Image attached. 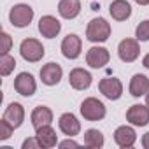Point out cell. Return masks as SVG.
<instances>
[{
    "label": "cell",
    "mask_w": 149,
    "mask_h": 149,
    "mask_svg": "<svg viewBox=\"0 0 149 149\" xmlns=\"http://www.w3.org/2000/svg\"><path fill=\"white\" fill-rule=\"evenodd\" d=\"M111 37V25L104 18H93L86 26V39L90 42H105Z\"/></svg>",
    "instance_id": "obj_1"
},
{
    "label": "cell",
    "mask_w": 149,
    "mask_h": 149,
    "mask_svg": "<svg viewBox=\"0 0 149 149\" xmlns=\"http://www.w3.org/2000/svg\"><path fill=\"white\" fill-rule=\"evenodd\" d=\"M19 54L25 61L28 63H37L44 58L46 54V49L42 46L40 40L37 39H25L21 44H19Z\"/></svg>",
    "instance_id": "obj_2"
},
{
    "label": "cell",
    "mask_w": 149,
    "mask_h": 149,
    "mask_svg": "<svg viewBox=\"0 0 149 149\" xmlns=\"http://www.w3.org/2000/svg\"><path fill=\"white\" fill-rule=\"evenodd\" d=\"M79 111H81V116H83L86 121H100V119H104L105 114H107V109H105L104 102H100V100L95 98V97L84 98Z\"/></svg>",
    "instance_id": "obj_3"
},
{
    "label": "cell",
    "mask_w": 149,
    "mask_h": 149,
    "mask_svg": "<svg viewBox=\"0 0 149 149\" xmlns=\"http://www.w3.org/2000/svg\"><path fill=\"white\" fill-rule=\"evenodd\" d=\"M33 19V9L28 4H16L9 13V21L16 28H26Z\"/></svg>",
    "instance_id": "obj_4"
},
{
    "label": "cell",
    "mask_w": 149,
    "mask_h": 149,
    "mask_svg": "<svg viewBox=\"0 0 149 149\" xmlns=\"http://www.w3.org/2000/svg\"><path fill=\"white\" fill-rule=\"evenodd\" d=\"M60 47H61V54L67 60H77L83 51V40L76 33H68L67 37H63Z\"/></svg>",
    "instance_id": "obj_5"
},
{
    "label": "cell",
    "mask_w": 149,
    "mask_h": 149,
    "mask_svg": "<svg viewBox=\"0 0 149 149\" xmlns=\"http://www.w3.org/2000/svg\"><path fill=\"white\" fill-rule=\"evenodd\" d=\"M140 54V47H139V40L137 39H123L118 46V56L121 61L125 63H132L139 58Z\"/></svg>",
    "instance_id": "obj_6"
},
{
    "label": "cell",
    "mask_w": 149,
    "mask_h": 149,
    "mask_svg": "<svg viewBox=\"0 0 149 149\" xmlns=\"http://www.w3.org/2000/svg\"><path fill=\"white\" fill-rule=\"evenodd\" d=\"M100 93L109 100H119L123 95V83L118 77H104L98 83Z\"/></svg>",
    "instance_id": "obj_7"
},
{
    "label": "cell",
    "mask_w": 149,
    "mask_h": 149,
    "mask_svg": "<svg viewBox=\"0 0 149 149\" xmlns=\"http://www.w3.org/2000/svg\"><path fill=\"white\" fill-rule=\"evenodd\" d=\"M91 81H93L91 74H90L88 70L81 68V67L72 68L70 74H68V83H70V86H72L74 90H77V91L88 90V88L91 86Z\"/></svg>",
    "instance_id": "obj_8"
},
{
    "label": "cell",
    "mask_w": 149,
    "mask_h": 149,
    "mask_svg": "<svg viewBox=\"0 0 149 149\" xmlns=\"http://www.w3.org/2000/svg\"><path fill=\"white\" fill-rule=\"evenodd\" d=\"M14 90L21 95V97H32L37 91V83L33 79L32 74L28 72H21L14 79Z\"/></svg>",
    "instance_id": "obj_9"
},
{
    "label": "cell",
    "mask_w": 149,
    "mask_h": 149,
    "mask_svg": "<svg viewBox=\"0 0 149 149\" xmlns=\"http://www.w3.org/2000/svg\"><path fill=\"white\" fill-rule=\"evenodd\" d=\"M111 60L109 49L102 47V46H93L91 49H88L86 53V63L91 68H104Z\"/></svg>",
    "instance_id": "obj_10"
},
{
    "label": "cell",
    "mask_w": 149,
    "mask_h": 149,
    "mask_svg": "<svg viewBox=\"0 0 149 149\" xmlns=\"http://www.w3.org/2000/svg\"><path fill=\"white\" fill-rule=\"evenodd\" d=\"M61 76H63V70L54 61H49L40 68V81L46 86H56L61 81Z\"/></svg>",
    "instance_id": "obj_11"
},
{
    "label": "cell",
    "mask_w": 149,
    "mask_h": 149,
    "mask_svg": "<svg viewBox=\"0 0 149 149\" xmlns=\"http://www.w3.org/2000/svg\"><path fill=\"white\" fill-rule=\"evenodd\" d=\"M126 121L133 126H146L149 125V107L135 104L126 111Z\"/></svg>",
    "instance_id": "obj_12"
},
{
    "label": "cell",
    "mask_w": 149,
    "mask_h": 149,
    "mask_svg": "<svg viewBox=\"0 0 149 149\" xmlns=\"http://www.w3.org/2000/svg\"><path fill=\"white\" fill-rule=\"evenodd\" d=\"M58 128H60L61 133L67 135V137H76V135H79V132H81V123H79V119L74 116L72 112H65V114H61L60 119H58Z\"/></svg>",
    "instance_id": "obj_13"
},
{
    "label": "cell",
    "mask_w": 149,
    "mask_h": 149,
    "mask_svg": "<svg viewBox=\"0 0 149 149\" xmlns=\"http://www.w3.org/2000/svg\"><path fill=\"white\" fill-rule=\"evenodd\" d=\"M61 32V23L51 16V14H46L39 19V33L46 39H54L58 33Z\"/></svg>",
    "instance_id": "obj_14"
},
{
    "label": "cell",
    "mask_w": 149,
    "mask_h": 149,
    "mask_svg": "<svg viewBox=\"0 0 149 149\" xmlns=\"http://www.w3.org/2000/svg\"><path fill=\"white\" fill-rule=\"evenodd\" d=\"M114 142H116L119 147H123V149L133 147L135 142H137V133H135V130H133L132 126H128V125L118 126L116 132H114Z\"/></svg>",
    "instance_id": "obj_15"
},
{
    "label": "cell",
    "mask_w": 149,
    "mask_h": 149,
    "mask_svg": "<svg viewBox=\"0 0 149 149\" xmlns=\"http://www.w3.org/2000/svg\"><path fill=\"white\" fill-rule=\"evenodd\" d=\"M4 119L9 121L14 128H19L25 121V107L19 102H13L7 105V109L4 111Z\"/></svg>",
    "instance_id": "obj_16"
},
{
    "label": "cell",
    "mask_w": 149,
    "mask_h": 149,
    "mask_svg": "<svg viewBox=\"0 0 149 149\" xmlns=\"http://www.w3.org/2000/svg\"><path fill=\"white\" fill-rule=\"evenodd\" d=\"M30 121H32V126L35 130L40 128V126L51 125L53 123V111L46 105H37L30 114Z\"/></svg>",
    "instance_id": "obj_17"
},
{
    "label": "cell",
    "mask_w": 149,
    "mask_h": 149,
    "mask_svg": "<svg viewBox=\"0 0 149 149\" xmlns=\"http://www.w3.org/2000/svg\"><path fill=\"white\" fill-rule=\"evenodd\" d=\"M35 137L39 139L42 149H51L58 144V135L54 132V128L51 125H46V126H40L35 130Z\"/></svg>",
    "instance_id": "obj_18"
},
{
    "label": "cell",
    "mask_w": 149,
    "mask_h": 149,
    "mask_svg": "<svg viewBox=\"0 0 149 149\" xmlns=\"http://www.w3.org/2000/svg\"><path fill=\"white\" fill-rule=\"evenodd\" d=\"M81 13V0H60L58 2V14L63 19H74Z\"/></svg>",
    "instance_id": "obj_19"
},
{
    "label": "cell",
    "mask_w": 149,
    "mask_h": 149,
    "mask_svg": "<svg viewBox=\"0 0 149 149\" xmlns=\"http://www.w3.org/2000/svg\"><path fill=\"white\" fill-rule=\"evenodd\" d=\"M109 13L112 16V19L116 21H126L132 16V6L126 0H114L109 6Z\"/></svg>",
    "instance_id": "obj_20"
},
{
    "label": "cell",
    "mask_w": 149,
    "mask_h": 149,
    "mask_svg": "<svg viewBox=\"0 0 149 149\" xmlns=\"http://www.w3.org/2000/svg\"><path fill=\"white\" fill-rule=\"evenodd\" d=\"M130 95L139 98V97H146V93L149 91V79L144 74H135L130 79Z\"/></svg>",
    "instance_id": "obj_21"
},
{
    "label": "cell",
    "mask_w": 149,
    "mask_h": 149,
    "mask_svg": "<svg viewBox=\"0 0 149 149\" xmlns=\"http://www.w3.org/2000/svg\"><path fill=\"white\" fill-rule=\"evenodd\" d=\"M104 133L100 130H95V128H90L84 132V146L90 147V149H100L104 147Z\"/></svg>",
    "instance_id": "obj_22"
},
{
    "label": "cell",
    "mask_w": 149,
    "mask_h": 149,
    "mask_svg": "<svg viewBox=\"0 0 149 149\" xmlns=\"http://www.w3.org/2000/svg\"><path fill=\"white\" fill-rule=\"evenodd\" d=\"M14 67H16V60L7 53V54H2V58H0V74L6 77V76H9V74L14 70Z\"/></svg>",
    "instance_id": "obj_23"
},
{
    "label": "cell",
    "mask_w": 149,
    "mask_h": 149,
    "mask_svg": "<svg viewBox=\"0 0 149 149\" xmlns=\"http://www.w3.org/2000/svg\"><path fill=\"white\" fill-rule=\"evenodd\" d=\"M135 39L140 42H147L149 40V19H144L139 23V26L135 28Z\"/></svg>",
    "instance_id": "obj_24"
},
{
    "label": "cell",
    "mask_w": 149,
    "mask_h": 149,
    "mask_svg": "<svg viewBox=\"0 0 149 149\" xmlns=\"http://www.w3.org/2000/svg\"><path fill=\"white\" fill-rule=\"evenodd\" d=\"M14 130H16V128H14L9 121H6V119L2 118V121H0V140H7V139L13 135Z\"/></svg>",
    "instance_id": "obj_25"
},
{
    "label": "cell",
    "mask_w": 149,
    "mask_h": 149,
    "mask_svg": "<svg viewBox=\"0 0 149 149\" xmlns=\"http://www.w3.org/2000/svg\"><path fill=\"white\" fill-rule=\"evenodd\" d=\"M0 40H2V47H0V53L2 54H7L11 51V46H13V39L7 32H2L0 33Z\"/></svg>",
    "instance_id": "obj_26"
},
{
    "label": "cell",
    "mask_w": 149,
    "mask_h": 149,
    "mask_svg": "<svg viewBox=\"0 0 149 149\" xmlns=\"http://www.w3.org/2000/svg\"><path fill=\"white\" fill-rule=\"evenodd\" d=\"M21 147L23 149H40L42 146H40V142H39L37 137H30V139H25V142H23Z\"/></svg>",
    "instance_id": "obj_27"
},
{
    "label": "cell",
    "mask_w": 149,
    "mask_h": 149,
    "mask_svg": "<svg viewBox=\"0 0 149 149\" xmlns=\"http://www.w3.org/2000/svg\"><path fill=\"white\" fill-rule=\"evenodd\" d=\"M58 146H60V147H79V142H76V140H72V137H68L67 140L60 142Z\"/></svg>",
    "instance_id": "obj_28"
},
{
    "label": "cell",
    "mask_w": 149,
    "mask_h": 149,
    "mask_svg": "<svg viewBox=\"0 0 149 149\" xmlns=\"http://www.w3.org/2000/svg\"><path fill=\"white\" fill-rule=\"evenodd\" d=\"M142 146H144V149H149V132L142 135Z\"/></svg>",
    "instance_id": "obj_29"
},
{
    "label": "cell",
    "mask_w": 149,
    "mask_h": 149,
    "mask_svg": "<svg viewBox=\"0 0 149 149\" xmlns=\"http://www.w3.org/2000/svg\"><path fill=\"white\" fill-rule=\"evenodd\" d=\"M142 65H144L146 68H149V53H147V54L142 58Z\"/></svg>",
    "instance_id": "obj_30"
},
{
    "label": "cell",
    "mask_w": 149,
    "mask_h": 149,
    "mask_svg": "<svg viewBox=\"0 0 149 149\" xmlns=\"http://www.w3.org/2000/svg\"><path fill=\"white\" fill-rule=\"evenodd\" d=\"M139 6H149V0H135Z\"/></svg>",
    "instance_id": "obj_31"
},
{
    "label": "cell",
    "mask_w": 149,
    "mask_h": 149,
    "mask_svg": "<svg viewBox=\"0 0 149 149\" xmlns=\"http://www.w3.org/2000/svg\"><path fill=\"white\" fill-rule=\"evenodd\" d=\"M146 105H147V107H149V91H147V93H146Z\"/></svg>",
    "instance_id": "obj_32"
}]
</instances>
